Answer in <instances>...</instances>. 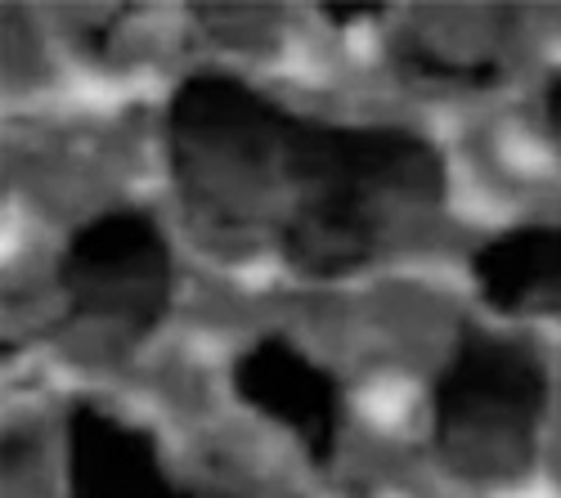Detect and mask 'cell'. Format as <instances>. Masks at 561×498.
<instances>
[{
    "label": "cell",
    "instance_id": "obj_1",
    "mask_svg": "<svg viewBox=\"0 0 561 498\" xmlns=\"http://www.w3.org/2000/svg\"><path fill=\"white\" fill-rule=\"evenodd\" d=\"M436 207L445 198L440 158L404 130H355L301 121L297 202L284 220V256L310 279L364 265L378 247L382 202Z\"/></svg>",
    "mask_w": 561,
    "mask_h": 498
},
{
    "label": "cell",
    "instance_id": "obj_10",
    "mask_svg": "<svg viewBox=\"0 0 561 498\" xmlns=\"http://www.w3.org/2000/svg\"><path fill=\"white\" fill-rule=\"evenodd\" d=\"M548 121H552V130H561V77H552V85H548Z\"/></svg>",
    "mask_w": 561,
    "mask_h": 498
},
{
    "label": "cell",
    "instance_id": "obj_6",
    "mask_svg": "<svg viewBox=\"0 0 561 498\" xmlns=\"http://www.w3.org/2000/svg\"><path fill=\"white\" fill-rule=\"evenodd\" d=\"M68 494L72 498H190L158 463L149 431L77 404L68 418Z\"/></svg>",
    "mask_w": 561,
    "mask_h": 498
},
{
    "label": "cell",
    "instance_id": "obj_3",
    "mask_svg": "<svg viewBox=\"0 0 561 498\" xmlns=\"http://www.w3.org/2000/svg\"><path fill=\"white\" fill-rule=\"evenodd\" d=\"M548 399L543 364L499 337L467 333L436 382V444L467 476H512L530 459Z\"/></svg>",
    "mask_w": 561,
    "mask_h": 498
},
{
    "label": "cell",
    "instance_id": "obj_8",
    "mask_svg": "<svg viewBox=\"0 0 561 498\" xmlns=\"http://www.w3.org/2000/svg\"><path fill=\"white\" fill-rule=\"evenodd\" d=\"M400 63L404 72L413 77H427V81H449V85H490L494 81V63H449L432 50H423V45H404L400 50Z\"/></svg>",
    "mask_w": 561,
    "mask_h": 498
},
{
    "label": "cell",
    "instance_id": "obj_5",
    "mask_svg": "<svg viewBox=\"0 0 561 498\" xmlns=\"http://www.w3.org/2000/svg\"><path fill=\"white\" fill-rule=\"evenodd\" d=\"M233 391L265 418L293 427L314 463L333 459L337 444V378L288 346L284 337L256 341L239 364H233Z\"/></svg>",
    "mask_w": 561,
    "mask_h": 498
},
{
    "label": "cell",
    "instance_id": "obj_4",
    "mask_svg": "<svg viewBox=\"0 0 561 498\" xmlns=\"http://www.w3.org/2000/svg\"><path fill=\"white\" fill-rule=\"evenodd\" d=\"M55 279L77 324L130 346L167 310L171 252L153 216L122 207L72 234Z\"/></svg>",
    "mask_w": 561,
    "mask_h": 498
},
{
    "label": "cell",
    "instance_id": "obj_7",
    "mask_svg": "<svg viewBox=\"0 0 561 498\" xmlns=\"http://www.w3.org/2000/svg\"><path fill=\"white\" fill-rule=\"evenodd\" d=\"M485 305L503 314H561V230L530 224L485 243L472 260Z\"/></svg>",
    "mask_w": 561,
    "mask_h": 498
},
{
    "label": "cell",
    "instance_id": "obj_9",
    "mask_svg": "<svg viewBox=\"0 0 561 498\" xmlns=\"http://www.w3.org/2000/svg\"><path fill=\"white\" fill-rule=\"evenodd\" d=\"M323 14L333 23H351V19H378L382 10L378 5H323Z\"/></svg>",
    "mask_w": 561,
    "mask_h": 498
},
{
    "label": "cell",
    "instance_id": "obj_2",
    "mask_svg": "<svg viewBox=\"0 0 561 498\" xmlns=\"http://www.w3.org/2000/svg\"><path fill=\"white\" fill-rule=\"evenodd\" d=\"M301 117L274 108L233 77H194L171 100V162L184 198L239 220L243 207L297 189Z\"/></svg>",
    "mask_w": 561,
    "mask_h": 498
}]
</instances>
